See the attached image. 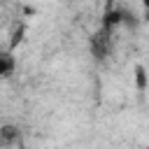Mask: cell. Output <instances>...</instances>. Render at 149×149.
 Here are the masks:
<instances>
[{"label": "cell", "mask_w": 149, "mask_h": 149, "mask_svg": "<svg viewBox=\"0 0 149 149\" xmlns=\"http://www.w3.org/2000/svg\"><path fill=\"white\" fill-rule=\"evenodd\" d=\"M14 68H16V61H14V56H12L9 51H2V54H0V79L9 77V74L14 72Z\"/></svg>", "instance_id": "3957f363"}, {"label": "cell", "mask_w": 149, "mask_h": 149, "mask_svg": "<svg viewBox=\"0 0 149 149\" xmlns=\"http://www.w3.org/2000/svg\"><path fill=\"white\" fill-rule=\"evenodd\" d=\"M19 137V130L14 126H2L0 128V144H12Z\"/></svg>", "instance_id": "277c9868"}, {"label": "cell", "mask_w": 149, "mask_h": 149, "mask_svg": "<svg viewBox=\"0 0 149 149\" xmlns=\"http://www.w3.org/2000/svg\"><path fill=\"white\" fill-rule=\"evenodd\" d=\"M135 84H137L140 91L147 88V70H144V65H135Z\"/></svg>", "instance_id": "5b68a950"}, {"label": "cell", "mask_w": 149, "mask_h": 149, "mask_svg": "<svg viewBox=\"0 0 149 149\" xmlns=\"http://www.w3.org/2000/svg\"><path fill=\"white\" fill-rule=\"evenodd\" d=\"M109 35H112V33H107V30L100 28V33H95V35L91 37V51H93V56H95L98 61H102V58L107 56V51H109Z\"/></svg>", "instance_id": "6da1fadb"}, {"label": "cell", "mask_w": 149, "mask_h": 149, "mask_svg": "<svg viewBox=\"0 0 149 149\" xmlns=\"http://www.w3.org/2000/svg\"><path fill=\"white\" fill-rule=\"evenodd\" d=\"M121 21H123V12H121V9H116V7H112V9H107V12H105V16H102V30L112 33V28H114V26H119Z\"/></svg>", "instance_id": "7a4b0ae2"}]
</instances>
